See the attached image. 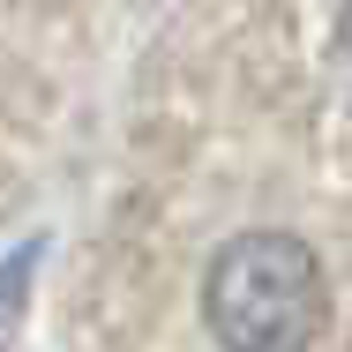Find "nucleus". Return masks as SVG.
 Returning a JSON list of instances; mask_svg holds the SVG:
<instances>
[{
	"mask_svg": "<svg viewBox=\"0 0 352 352\" xmlns=\"http://www.w3.org/2000/svg\"><path fill=\"white\" fill-rule=\"evenodd\" d=\"M345 60H352V15H345Z\"/></svg>",
	"mask_w": 352,
	"mask_h": 352,
	"instance_id": "nucleus-3",
	"label": "nucleus"
},
{
	"mask_svg": "<svg viewBox=\"0 0 352 352\" xmlns=\"http://www.w3.org/2000/svg\"><path fill=\"white\" fill-rule=\"evenodd\" d=\"M38 255H45V248L30 240V248H15V255L0 263V338L15 330V315H23V300H30V278H38Z\"/></svg>",
	"mask_w": 352,
	"mask_h": 352,
	"instance_id": "nucleus-2",
	"label": "nucleus"
},
{
	"mask_svg": "<svg viewBox=\"0 0 352 352\" xmlns=\"http://www.w3.org/2000/svg\"><path fill=\"white\" fill-rule=\"evenodd\" d=\"M203 315L225 352H307L322 330V270L292 232H240L210 263Z\"/></svg>",
	"mask_w": 352,
	"mask_h": 352,
	"instance_id": "nucleus-1",
	"label": "nucleus"
}]
</instances>
